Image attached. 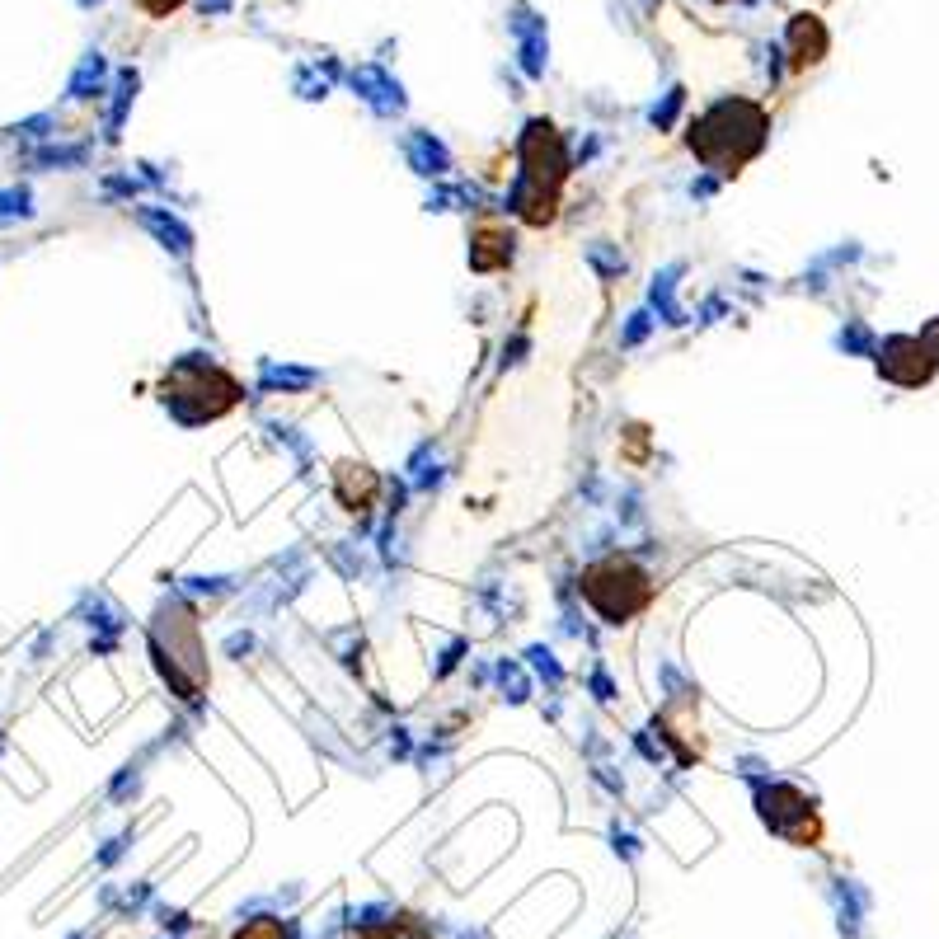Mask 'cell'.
<instances>
[{
	"instance_id": "5",
	"label": "cell",
	"mask_w": 939,
	"mask_h": 939,
	"mask_svg": "<svg viewBox=\"0 0 939 939\" xmlns=\"http://www.w3.org/2000/svg\"><path fill=\"white\" fill-rule=\"evenodd\" d=\"M376 493H381V479L371 475L367 465H357V461L334 465V498L348 512H367L376 503Z\"/></svg>"
},
{
	"instance_id": "6",
	"label": "cell",
	"mask_w": 939,
	"mask_h": 939,
	"mask_svg": "<svg viewBox=\"0 0 939 939\" xmlns=\"http://www.w3.org/2000/svg\"><path fill=\"white\" fill-rule=\"evenodd\" d=\"M155 630H160V634H170V648H160V644H155V648H160V653H184V644H179V639H174L170 611H165V616H160V625H155ZM193 658H202V648H193ZM184 662H188V658H174V662H170V672H165V677H170L174 686H179V691H184V700H193V691H188V672H184ZM193 667H198V672H202V662H193ZM202 677H207V672H202Z\"/></svg>"
},
{
	"instance_id": "4",
	"label": "cell",
	"mask_w": 939,
	"mask_h": 939,
	"mask_svg": "<svg viewBox=\"0 0 939 939\" xmlns=\"http://www.w3.org/2000/svg\"><path fill=\"white\" fill-rule=\"evenodd\" d=\"M512 263V231L503 216H484L470 231V268L475 273H498Z\"/></svg>"
},
{
	"instance_id": "3",
	"label": "cell",
	"mask_w": 939,
	"mask_h": 939,
	"mask_svg": "<svg viewBox=\"0 0 939 939\" xmlns=\"http://www.w3.org/2000/svg\"><path fill=\"white\" fill-rule=\"evenodd\" d=\"M188 400H198L193 423H202V418L231 414L235 404L245 400V390L235 385L231 371L212 367V362H202V357H188V362H179V367L165 376V404H170L174 414H184Z\"/></svg>"
},
{
	"instance_id": "1",
	"label": "cell",
	"mask_w": 939,
	"mask_h": 939,
	"mask_svg": "<svg viewBox=\"0 0 939 939\" xmlns=\"http://www.w3.org/2000/svg\"><path fill=\"white\" fill-rule=\"evenodd\" d=\"M522 188H517V202L512 212L522 216L526 226H550L559 216V188L569 179V160L559 151V137L550 123H536L531 137L522 146Z\"/></svg>"
},
{
	"instance_id": "7",
	"label": "cell",
	"mask_w": 939,
	"mask_h": 939,
	"mask_svg": "<svg viewBox=\"0 0 939 939\" xmlns=\"http://www.w3.org/2000/svg\"><path fill=\"white\" fill-rule=\"evenodd\" d=\"M353 939H428V930L414 921V916H400V921H385V925H371L362 935Z\"/></svg>"
},
{
	"instance_id": "2",
	"label": "cell",
	"mask_w": 939,
	"mask_h": 939,
	"mask_svg": "<svg viewBox=\"0 0 939 939\" xmlns=\"http://www.w3.org/2000/svg\"><path fill=\"white\" fill-rule=\"evenodd\" d=\"M578 592H583V601L606 620V625H625V620L639 616L648 601H653L658 587H653V578L639 569V559L606 555L578 578Z\"/></svg>"
},
{
	"instance_id": "8",
	"label": "cell",
	"mask_w": 939,
	"mask_h": 939,
	"mask_svg": "<svg viewBox=\"0 0 939 939\" xmlns=\"http://www.w3.org/2000/svg\"><path fill=\"white\" fill-rule=\"evenodd\" d=\"M235 939H287V925H282L278 916H254V921L240 925Z\"/></svg>"
}]
</instances>
